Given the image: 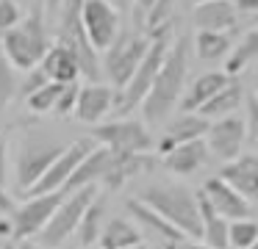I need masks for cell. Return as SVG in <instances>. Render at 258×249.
<instances>
[{
  "label": "cell",
  "instance_id": "obj_1",
  "mask_svg": "<svg viewBox=\"0 0 258 249\" xmlns=\"http://www.w3.org/2000/svg\"><path fill=\"white\" fill-rule=\"evenodd\" d=\"M189 53H191V39L189 36H178L172 39L164 64L158 69L156 80H153L150 92H147L145 103H142V114L145 122L150 125H161L169 119L175 108H178L180 97L186 89V75H189Z\"/></svg>",
  "mask_w": 258,
  "mask_h": 249
},
{
  "label": "cell",
  "instance_id": "obj_2",
  "mask_svg": "<svg viewBox=\"0 0 258 249\" xmlns=\"http://www.w3.org/2000/svg\"><path fill=\"white\" fill-rule=\"evenodd\" d=\"M53 44L50 33H47L45 25V11L42 6H34L12 31H6L0 36V50L9 58V64L14 69L28 72L31 66H36L42 58H45L47 47Z\"/></svg>",
  "mask_w": 258,
  "mask_h": 249
},
{
  "label": "cell",
  "instance_id": "obj_3",
  "mask_svg": "<svg viewBox=\"0 0 258 249\" xmlns=\"http://www.w3.org/2000/svg\"><path fill=\"white\" fill-rule=\"evenodd\" d=\"M145 205H150L156 213H161L169 224H175L186 238H200L203 219H200V202L197 194L189 191L186 186L175 183H161V186H147L139 194Z\"/></svg>",
  "mask_w": 258,
  "mask_h": 249
},
{
  "label": "cell",
  "instance_id": "obj_4",
  "mask_svg": "<svg viewBox=\"0 0 258 249\" xmlns=\"http://www.w3.org/2000/svg\"><path fill=\"white\" fill-rule=\"evenodd\" d=\"M172 31H175V28L158 31L156 36L150 39V47H147L142 64L136 66L134 77L125 83V89H119V92H117V100H114V114L128 116V114H134L136 108H142V103H145L147 92H150L153 80H156L158 69H161V64H164V55H167L169 44H172Z\"/></svg>",
  "mask_w": 258,
  "mask_h": 249
},
{
  "label": "cell",
  "instance_id": "obj_5",
  "mask_svg": "<svg viewBox=\"0 0 258 249\" xmlns=\"http://www.w3.org/2000/svg\"><path fill=\"white\" fill-rule=\"evenodd\" d=\"M81 3L84 0H61L58 6V31L56 42L64 44L67 50H73V55L81 64V77L89 80H100V53L92 47L89 36H86L84 20H81Z\"/></svg>",
  "mask_w": 258,
  "mask_h": 249
},
{
  "label": "cell",
  "instance_id": "obj_6",
  "mask_svg": "<svg viewBox=\"0 0 258 249\" xmlns=\"http://www.w3.org/2000/svg\"><path fill=\"white\" fill-rule=\"evenodd\" d=\"M97 194H100L97 186H84V188L70 191L67 197L61 199V205L56 208V213L50 216V221H47V224L42 227V232L36 235L39 246L58 249L61 243H67L70 238L75 235V230H78V221H81V216H84V210L97 199Z\"/></svg>",
  "mask_w": 258,
  "mask_h": 249
},
{
  "label": "cell",
  "instance_id": "obj_7",
  "mask_svg": "<svg viewBox=\"0 0 258 249\" xmlns=\"http://www.w3.org/2000/svg\"><path fill=\"white\" fill-rule=\"evenodd\" d=\"M147 47H150V36L142 31H119V36L114 39V44L103 53L100 69L108 75L114 92L125 89V83L134 77L136 66L142 64Z\"/></svg>",
  "mask_w": 258,
  "mask_h": 249
},
{
  "label": "cell",
  "instance_id": "obj_8",
  "mask_svg": "<svg viewBox=\"0 0 258 249\" xmlns=\"http://www.w3.org/2000/svg\"><path fill=\"white\" fill-rule=\"evenodd\" d=\"M92 138L100 147L111 149L117 155L150 152L153 144H156L145 122L131 119V116H119V119H111V122H97V125H92Z\"/></svg>",
  "mask_w": 258,
  "mask_h": 249
},
{
  "label": "cell",
  "instance_id": "obj_9",
  "mask_svg": "<svg viewBox=\"0 0 258 249\" xmlns=\"http://www.w3.org/2000/svg\"><path fill=\"white\" fill-rule=\"evenodd\" d=\"M61 144L47 141V138L39 136H28L23 138V147L17 152V160H14V183H17L20 191H28L36 180L47 172V166L61 155Z\"/></svg>",
  "mask_w": 258,
  "mask_h": 249
},
{
  "label": "cell",
  "instance_id": "obj_10",
  "mask_svg": "<svg viewBox=\"0 0 258 249\" xmlns=\"http://www.w3.org/2000/svg\"><path fill=\"white\" fill-rule=\"evenodd\" d=\"M67 188L58 191H47V194H36L28 197L23 205H17V210L12 213L14 219V241H28L36 238L42 232V227L50 221V216L56 213V208L61 205V199L67 197Z\"/></svg>",
  "mask_w": 258,
  "mask_h": 249
},
{
  "label": "cell",
  "instance_id": "obj_11",
  "mask_svg": "<svg viewBox=\"0 0 258 249\" xmlns=\"http://www.w3.org/2000/svg\"><path fill=\"white\" fill-rule=\"evenodd\" d=\"M81 20H84L86 36L97 53H106L119 36V9L111 0H84L81 3Z\"/></svg>",
  "mask_w": 258,
  "mask_h": 249
},
{
  "label": "cell",
  "instance_id": "obj_12",
  "mask_svg": "<svg viewBox=\"0 0 258 249\" xmlns=\"http://www.w3.org/2000/svg\"><path fill=\"white\" fill-rule=\"evenodd\" d=\"M92 147H95L92 138H78V141H73L70 147H64L61 155L47 166L45 175H42L39 180L25 191V197H36V194H47V191H58V188H64V186H67V180L73 177L75 166H78L81 160L92 152Z\"/></svg>",
  "mask_w": 258,
  "mask_h": 249
},
{
  "label": "cell",
  "instance_id": "obj_13",
  "mask_svg": "<svg viewBox=\"0 0 258 249\" xmlns=\"http://www.w3.org/2000/svg\"><path fill=\"white\" fill-rule=\"evenodd\" d=\"M244 141H247V127H244V119H241L239 114L214 119L211 125H208V133H206L208 152H211L214 158H219L222 163L239 158Z\"/></svg>",
  "mask_w": 258,
  "mask_h": 249
},
{
  "label": "cell",
  "instance_id": "obj_14",
  "mask_svg": "<svg viewBox=\"0 0 258 249\" xmlns=\"http://www.w3.org/2000/svg\"><path fill=\"white\" fill-rule=\"evenodd\" d=\"M114 100H117V92H114L111 83L89 80L86 86H81L73 114L84 125H97V122H103L114 111Z\"/></svg>",
  "mask_w": 258,
  "mask_h": 249
},
{
  "label": "cell",
  "instance_id": "obj_15",
  "mask_svg": "<svg viewBox=\"0 0 258 249\" xmlns=\"http://www.w3.org/2000/svg\"><path fill=\"white\" fill-rule=\"evenodd\" d=\"M197 194H200V197H206V202L211 205L219 216H225L228 221L250 216V202H247V199L241 197V194L236 191L228 180H222L219 175L217 177H208Z\"/></svg>",
  "mask_w": 258,
  "mask_h": 249
},
{
  "label": "cell",
  "instance_id": "obj_16",
  "mask_svg": "<svg viewBox=\"0 0 258 249\" xmlns=\"http://www.w3.org/2000/svg\"><path fill=\"white\" fill-rule=\"evenodd\" d=\"M125 208L131 210V216H134V221L139 224V230L142 232H150V235L161 243V249L172 246V243H180L186 238L178 227L169 224L161 213H156V210H153L150 205H145L139 197H131L128 202H125Z\"/></svg>",
  "mask_w": 258,
  "mask_h": 249
},
{
  "label": "cell",
  "instance_id": "obj_17",
  "mask_svg": "<svg viewBox=\"0 0 258 249\" xmlns=\"http://www.w3.org/2000/svg\"><path fill=\"white\" fill-rule=\"evenodd\" d=\"M208 125H211V122H208L206 116H200V114H186V111H180L175 119L167 122V130H164L161 141L156 144L158 155H167L169 149H175L178 144L195 141V138H206Z\"/></svg>",
  "mask_w": 258,
  "mask_h": 249
},
{
  "label": "cell",
  "instance_id": "obj_18",
  "mask_svg": "<svg viewBox=\"0 0 258 249\" xmlns=\"http://www.w3.org/2000/svg\"><path fill=\"white\" fill-rule=\"evenodd\" d=\"M219 177L228 180L247 202H258V152H247L228 160L219 169Z\"/></svg>",
  "mask_w": 258,
  "mask_h": 249
},
{
  "label": "cell",
  "instance_id": "obj_19",
  "mask_svg": "<svg viewBox=\"0 0 258 249\" xmlns=\"http://www.w3.org/2000/svg\"><path fill=\"white\" fill-rule=\"evenodd\" d=\"M208 158H211V152H208L206 138H195V141L178 144L167 155H161V163L167 172H172L178 177H191L195 172H200L208 163Z\"/></svg>",
  "mask_w": 258,
  "mask_h": 249
},
{
  "label": "cell",
  "instance_id": "obj_20",
  "mask_svg": "<svg viewBox=\"0 0 258 249\" xmlns=\"http://www.w3.org/2000/svg\"><path fill=\"white\" fill-rule=\"evenodd\" d=\"M197 31H233L239 11H236L233 0H206V3H195L191 11Z\"/></svg>",
  "mask_w": 258,
  "mask_h": 249
},
{
  "label": "cell",
  "instance_id": "obj_21",
  "mask_svg": "<svg viewBox=\"0 0 258 249\" xmlns=\"http://www.w3.org/2000/svg\"><path fill=\"white\" fill-rule=\"evenodd\" d=\"M233 80V75H228V72H203V75H197L195 80H191V86L183 92V97H180L178 108L186 111V114H195V111H200V105H206L208 100L214 97V94L219 92V89H225L228 83Z\"/></svg>",
  "mask_w": 258,
  "mask_h": 249
},
{
  "label": "cell",
  "instance_id": "obj_22",
  "mask_svg": "<svg viewBox=\"0 0 258 249\" xmlns=\"http://www.w3.org/2000/svg\"><path fill=\"white\" fill-rule=\"evenodd\" d=\"M111 158L114 152L106 147H92V152L75 166L73 177L67 180V191H75V188H84V186H100L103 177H106L108 166H111Z\"/></svg>",
  "mask_w": 258,
  "mask_h": 249
},
{
  "label": "cell",
  "instance_id": "obj_23",
  "mask_svg": "<svg viewBox=\"0 0 258 249\" xmlns=\"http://www.w3.org/2000/svg\"><path fill=\"white\" fill-rule=\"evenodd\" d=\"M153 163H156V158H153L150 152H136V155H117L114 152L111 166H108L106 177H103V186H106L108 191H119L131 177L153 169Z\"/></svg>",
  "mask_w": 258,
  "mask_h": 249
},
{
  "label": "cell",
  "instance_id": "obj_24",
  "mask_svg": "<svg viewBox=\"0 0 258 249\" xmlns=\"http://www.w3.org/2000/svg\"><path fill=\"white\" fill-rule=\"evenodd\" d=\"M39 66L47 75V80H56V83H73L81 77L78 58L73 55V50L58 44L56 39H53V44L47 47V53H45V58L39 61Z\"/></svg>",
  "mask_w": 258,
  "mask_h": 249
},
{
  "label": "cell",
  "instance_id": "obj_25",
  "mask_svg": "<svg viewBox=\"0 0 258 249\" xmlns=\"http://www.w3.org/2000/svg\"><path fill=\"white\" fill-rule=\"evenodd\" d=\"M241 103H244V89H241V83L233 77L228 86L219 89V92L214 94L206 105H200V111H195V114H200V116H206L208 122H214V119H222V116L236 114Z\"/></svg>",
  "mask_w": 258,
  "mask_h": 249
},
{
  "label": "cell",
  "instance_id": "obj_26",
  "mask_svg": "<svg viewBox=\"0 0 258 249\" xmlns=\"http://www.w3.org/2000/svg\"><path fill=\"white\" fill-rule=\"evenodd\" d=\"M139 241H142L139 224L117 216V219H111V221L103 224V232H100V238H97V246H103V249H128V246H134V243H139Z\"/></svg>",
  "mask_w": 258,
  "mask_h": 249
},
{
  "label": "cell",
  "instance_id": "obj_27",
  "mask_svg": "<svg viewBox=\"0 0 258 249\" xmlns=\"http://www.w3.org/2000/svg\"><path fill=\"white\" fill-rule=\"evenodd\" d=\"M197 202H200V219H203V243H208L211 249H228V224L230 221L225 216H219L211 205L206 202V197L197 194Z\"/></svg>",
  "mask_w": 258,
  "mask_h": 249
},
{
  "label": "cell",
  "instance_id": "obj_28",
  "mask_svg": "<svg viewBox=\"0 0 258 249\" xmlns=\"http://www.w3.org/2000/svg\"><path fill=\"white\" fill-rule=\"evenodd\" d=\"M233 50V39L228 31H197L195 33V55L200 61H219L228 58Z\"/></svg>",
  "mask_w": 258,
  "mask_h": 249
},
{
  "label": "cell",
  "instance_id": "obj_29",
  "mask_svg": "<svg viewBox=\"0 0 258 249\" xmlns=\"http://www.w3.org/2000/svg\"><path fill=\"white\" fill-rule=\"evenodd\" d=\"M103 219H106V199L97 194V199L84 210L78 221V230H75V238H78L81 246H95L97 238L103 232Z\"/></svg>",
  "mask_w": 258,
  "mask_h": 249
},
{
  "label": "cell",
  "instance_id": "obj_30",
  "mask_svg": "<svg viewBox=\"0 0 258 249\" xmlns=\"http://www.w3.org/2000/svg\"><path fill=\"white\" fill-rule=\"evenodd\" d=\"M252 61H258V28H250V31L241 36V42L228 53V58H225V72L239 77V72H244Z\"/></svg>",
  "mask_w": 258,
  "mask_h": 249
},
{
  "label": "cell",
  "instance_id": "obj_31",
  "mask_svg": "<svg viewBox=\"0 0 258 249\" xmlns=\"http://www.w3.org/2000/svg\"><path fill=\"white\" fill-rule=\"evenodd\" d=\"M64 92V83H56V80H47L42 89H36L31 97H25V105H28L31 114H53L58 97Z\"/></svg>",
  "mask_w": 258,
  "mask_h": 249
},
{
  "label": "cell",
  "instance_id": "obj_32",
  "mask_svg": "<svg viewBox=\"0 0 258 249\" xmlns=\"http://www.w3.org/2000/svg\"><path fill=\"white\" fill-rule=\"evenodd\" d=\"M255 241H258V221H252L250 216L233 219L228 224V246L230 249H250Z\"/></svg>",
  "mask_w": 258,
  "mask_h": 249
},
{
  "label": "cell",
  "instance_id": "obj_33",
  "mask_svg": "<svg viewBox=\"0 0 258 249\" xmlns=\"http://www.w3.org/2000/svg\"><path fill=\"white\" fill-rule=\"evenodd\" d=\"M17 86H20L17 72H14V66L9 64V58L3 55V50H0V114H3V111L9 108V103L14 100Z\"/></svg>",
  "mask_w": 258,
  "mask_h": 249
},
{
  "label": "cell",
  "instance_id": "obj_34",
  "mask_svg": "<svg viewBox=\"0 0 258 249\" xmlns=\"http://www.w3.org/2000/svg\"><path fill=\"white\" fill-rule=\"evenodd\" d=\"M23 9H20L17 0H0V36L6 31H12L20 20H23Z\"/></svg>",
  "mask_w": 258,
  "mask_h": 249
},
{
  "label": "cell",
  "instance_id": "obj_35",
  "mask_svg": "<svg viewBox=\"0 0 258 249\" xmlns=\"http://www.w3.org/2000/svg\"><path fill=\"white\" fill-rule=\"evenodd\" d=\"M45 83H47V75L42 72V66L36 64V66H31V69L25 72V77L20 80V86H17V94L25 100V97H31V94H34L36 89H42V86H45Z\"/></svg>",
  "mask_w": 258,
  "mask_h": 249
},
{
  "label": "cell",
  "instance_id": "obj_36",
  "mask_svg": "<svg viewBox=\"0 0 258 249\" xmlns=\"http://www.w3.org/2000/svg\"><path fill=\"white\" fill-rule=\"evenodd\" d=\"M78 92H81V83H78V80L64 83V92H61V97H58L53 114H56V116H70V114H73V111H75V103H78Z\"/></svg>",
  "mask_w": 258,
  "mask_h": 249
},
{
  "label": "cell",
  "instance_id": "obj_37",
  "mask_svg": "<svg viewBox=\"0 0 258 249\" xmlns=\"http://www.w3.org/2000/svg\"><path fill=\"white\" fill-rule=\"evenodd\" d=\"M244 127H247V141L258 147V100L255 94L244 97Z\"/></svg>",
  "mask_w": 258,
  "mask_h": 249
},
{
  "label": "cell",
  "instance_id": "obj_38",
  "mask_svg": "<svg viewBox=\"0 0 258 249\" xmlns=\"http://www.w3.org/2000/svg\"><path fill=\"white\" fill-rule=\"evenodd\" d=\"M156 3V0H134V22H136V28L142 31V25H145V14L150 11V6ZM145 33V31H142Z\"/></svg>",
  "mask_w": 258,
  "mask_h": 249
},
{
  "label": "cell",
  "instance_id": "obj_39",
  "mask_svg": "<svg viewBox=\"0 0 258 249\" xmlns=\"http://www.w3.org/2000/svg\"><path fill=\"white\" fill-rule=\"evenodd\" d=\"M0 241H14V219L0 216Z\"/></svg>",
  "mask_w": 258,
  "mask_h": 249
},
{
  "label": "cell",
  "instance_id": "obj_40",
  "mask_svg": "<svg viewBox=\"0 0 258 249\" xmlns=\"http://www.w3.org/2000/svg\"><path fill=\"white\" fill-rule=\"evenodd\" d=\"M14 210H17V202H14V197L0 188V216H12Z\"/></svg>",
  "mask_w": 258,
  "mask_h": 249
},
{
  "label": "cell",
  "instance_id": "obj_41",
  "mask_svg": "<svg viewBox=\"0 0 258 249\" xmlns=\"http://www.w3.org/2000/svg\"><path fill=\"white\" fill-rule=\"evenodd\" d=\"M239 14H258V0H233Z\"/></svg>",
  "mask_w": 258,
  "mask_h": 249
},
{
  "label": "cell",
  "instance_id": "obj_42",
  "mask_svg": "<svg viewBox=\"0 0 258 249\" xmlns=\"http://www.w3.org/2000/svg\"><path fill=\"white\" fill-rule=\"evenodd\" d=\"M167 249H211V246L203 243V241H195V238H183L180 243H172V246H167Z\"/></svg>",
  "mask_w": 258,
  "mask_h": 249
},
{
  "label": "cell",
  "instance_id": "obj_43",
  "mask_svg": "<svg viewBox=\"0 0 258 249\" xmlns=\"http://www.w3.org/2000/svg\"><path fill=\"white\" fill-rule=\"evenodd\" d=\"M6 180H9V155H6V147L0 149V188H6Z\"/></svg>",
  "mask_w": 258,
  "mask_h": 249
},
{
  "label": "cell",
  "instance_id": "obj_44",
  "mask_svg": "<svg viewBox=\"0 0 258 249\" xmlns=\"http://www.w3.org/2000/svg\"><path fill=\"white\" fill-rule=\"evenodd\" d=\"M6 249H45V246H31L28 241H14L12 246H6Z\"/></svg>",
  "mask_w": 258,
  "mask_h": 249
},
{
  "label": "cell",
  "instance_id": "obj_45",
  "mask_svg": "<svg viewBox=\"0 0 258 249\" xmlns=\"http://www.w3.org/2000/svg\"><path fill=\"white\" fill-rule=\"evenodd\" d=\"M42 3L47 6V11H58V6H61V0H42Z\"/></svg>",
  "mask_w": 258,
  "mask_h": 249
},
{
  "label": "cell",
  "instance_id": "obj_46",
  "mask_svg": "<svg viewBox=\"0 0 258 249\" xmlns=\"http://www.w3.org/2000/svg\"><path fill=\"white\" fill-rule=\"evenodd\" d=\"M128 249H153V246H147L145 241H139V243H134V246H128Z\"/></svg>",
  "mask_w": 258,
  "mask_h": 249
},
{
  "label": "cell",
  "instance_id": "obj_47",
  "mask_svg": "<svg viewBox=\"0 0 258 249\" xmlns=\"http://www.w3.org/2000/svg\"><path fill=\"white\" fill-rule=\"evenodd\" d=\"M252 94H255V100H258V77H255V83H252Z\"/></svg>",
  "mask_w": 258,
  "mask_h": 249
},
{
  "label": "cell",
  "instance_id": "obj_48",
  "mask_svg": "<svg viewBox=\"0 0 258 249\" xmlns=\"http://www.w3.org/2000/svg\"><path fill=\"white\" fill-rule=\"evenodd\" d=\"M252 28H258V14H252Z\"/></svg>",
  "mask_w": 258,
  "mask_h": 249
},
{
  "label": "cell",
  "instance_id": "obj_49",
  "mask_svg": "<svg viewBox=\"0 0 258 249\" xmlns=\"http://www.w3.org/2000/svg\"><path fill=\"white\" fill-rule=\"evenodd\" d=\"M78 249H103V246H97V243H95V246H78Z\"/></svg>",
  "mask_w": 258,
  "mask_h": 249
},
{
  "label": "cell",
  "instance_id": "obj_50",
  "mask_svg": "<svg viewBox=\"0 0 258 249\" xmlns=\"http://www.w3.org/2000/svg\"><path fill=\"white\" fill-rule=\"evenodd\" d=\"M125 3H128V0H117V9H119V6H125Z\"/></svg>",
  "mask_w": 258,
  "mask_h": 249
},
{
  "label": "cell",
  "instance_id": "obj_51",
  "mask_svg": "<svg viewBox=\"0 0 258 249\" xmlns=\"http://www.w3.org/2000/svg\"><path fill=\"white\" fill-rule=\"evenodd\" d=\"M3 147H6V141H3V136H0V149H3Z\"/></svg>",
  "mask_w": 258,
  "mask_h": 249
},
{
  "label": "cell",
  "instance_id": "obj_52",
  "mask_svg": "<svg viewBox=\"0 0 258 249\" xmlns=\"http://www.w3.org/2000/svg\"><path fill=\"white\" fill-rule=\"evenodd\" d=\"M250 249H258V241H255V243H252V246H250Z\"/></svg>",
  "mask_w": 258,
  "mask_h": 249
},
{
  "label": "cell",
  "instance_id": "obj_53",
  "mask_svg": "<svg viewBox=\"0 0 258 249\" xmlns=\"http://www.w3.org/2000/svg\"><path fill=\"white\" fill-rule=\"evenodd\" d=\"M191 3H206V0H191Z\"/></svg>",
  "mask_w": 258,
  "mask_h": 249
}]
</instances>
